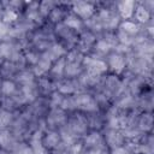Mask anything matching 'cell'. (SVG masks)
Returning a JSON list of instances; mask_svg holds the SVG:
<instances>
[{"mask_svg": "<svg viewBox=\"0 0 154 154\" xmlns=\"http://www.w3.org/2000/svg\"><path fill=\"white\" fill-rule=\"evenodd\" d=\"M152 13L149 10H147L142 2H137L136 5V8H135V12H134V17L135 18V22L137 24H148L152 22Z\"/></svg>", "mask_w": 154, "mask_h": 154, "instance_id": "obj_7", "label": "cell"}, {"mask_svg": "<svg viewBox=\"0 0 154 154\" xmlns=\"http://www.w3.org/2000/svg\"><path fill=\"white\" fill-rule=\"evenodd\" d=\"M0 146L2 149H10V147L13 146V136L10 131H0Z\"/></svg>", "mask_w": 154, "mask_h": 154, "instance_id": "obj_15", "label": "cell"}, {"mask_svg": "<svg viewBox=\"0 0 154 154\" xmlns=\"http://www.w3.org/2000/svg\"><path fill=\"white\" fill-rule=\"evenodd\" d=\"M137 129L142 132V134H147L152 130L153 126V116L150 112L144 111L138 118H137V124H136Z\"/></svg>", "mask_w": 154, "mask_h": 154, "instance_id": "obj_9", "label": "cell"}, {"mask_svg": "<svg viewBox=\"0 0 154 154\" xmlns=\"http://www.w3.org/2000/svg\"><path fill=\"white\" fill-rule=\"evenodd\" d=\"M94 49H95V52H97V53H100L101 55H103V54H108L109 53V51L112 49V47H111V45L108 43V42H106L103 38H99V40H96V42L94 43Z\"/></svg>", "mask_w": 154, "mask_h": 154, "instance_id": "obj_16", "label": "cell"}, {"mask_svg": "<svg viewBox=\"0 0 154 154\" xmlns=\"http://www.w3.org/2000/svg\"><path fill=\"white\" fill-rule=\"evenodd\" d=\"M65 120H66V117H65V113L61 108H52L51 111V114L48 116V119H47V123H49L51 125H65Z\"/></svg>", "mask_w": 154, "mask_h": 154, "instance_id": "obj_12", "label": "cell"}, {"mask_svg": "<svg viewBox=\"0 0 154 154\" xmlns=\"http://www.w3.org/2000/svg\"><path fill=\"white\" fill-rule=\"evenodd\" d=\"M64 10H65L64 7H61V6H59V5L57 4L55 7H54V8L51 11V13L48 14L49 19H51L53 23H60V22H63L64 18H65V16L67 14V12H65Z\"/></svg>", "mask_w": 154, "mask_h": 154, "instance_id": "obj_14", "label": "cell"}, {"mask_svg": "<svg viewBox=\"0 0 154 154\" xmlns=\"http://www.w3.org/2000/svg\"><path fill=\"white\" fill-rule=\"evenodd\" d=\"M137 2L136 1H120L116 4V8L118 12V16L122 18V20H129L132 19L134 17V12L136 8Z\"/></svg>", "mask_w": 154, "mask_h": 154, "instance_id": "obj_6", "label": "cell"}, {"mask_svg": "<svg viewBox=\"0 0 154 154\" xmlns=\"http://www.w3.org/2000/svg\"><path fill=\"white\" fill-rule=\"evenodd\" d=\"M73 97H75L76 109H81L83 112H95L97 109L96 99H94L91 95L85 93H79L73 95Z\"/></svg>", "mask_w": 154, "mask_h": 154, "instance_id": "obj_2", "label": "cell"}, {"mask_svg": "<svg viewBox=\"0 0 154 154\" xmlns=\"http://www.w3.org/2000/svg\"><path fill=\"white\" fill-rule=\"evenodd\" d=\"M57 2L53 1H42L38 4V12L42 17H48V14L51 13V11L55 7Z\"/></svg>", "mask_w": 154, "mask_h": 154, "instance_id": "obj_17", "label": "cell"}, {"mask_svg": "<svg viewBox=\"0 0 154 154\" xmlns=\"http://www.w3.org/2000/svg\"><path fill=\"white\" fill-rule=\"evenodd\" d=\"M118 29L122 30L123 32H125L126 35H129L131 37H135V36H137L140 34L141 25L137 24L135 20L129 19V20H122L119 23V25H118Z\"/></svg>", "mask_w": 154, "mask_h": 154, "instance_id": "obj_10", "label": "cell"}, {"mask_svg": "<svg viewBox=\"0 0 154 154\" xmlns=\"http://www.w3.org/2000/svg\"><path fill=\"white\" fill-rule=\"evenodd\" d=\"M0 91L2 95L5 96H12L16 94L17 91V84L11 81V79H4L1 82V87H0Z\"/></svg>", "mask_w": 154, "mask_h": 154, "instance_id": "obj_13", "label": "cell"}, {"mask_svg": "<svg viewBox=\"0 0 154 154\" xmlns=\"http://www.w3.org/2000/svg\"><path fill=\"white\" fill-rule=\"evenodd\" d=\"M60 143H61V138H60V135L58 131L51 130V131L43 134L42 144L47 150H54Z\"/></svg>", "mask_w": 154, "mask_h": 154, "instance_id": "obj_8", "label": "cell"}, {"mask_svg": "<svg viewBox=\"0 0 154 154\" xmlns=\"http://www.w3.org/2000/svg\"><path fill=\"white\" fill-rule=\"evenodd\" d=\"M102 154H106V153H105V152H103V153H102Z\"/></svg>", "mask_w": 154, "mask_h": 154, "instance_id": "obj_21", "label": "cell"}, {"mask_svg": "<svg viewBox=\"0 0 154 154\" xmlns=\"http://www.w3.org/2000/svg\"><path fill=\"white\" fill-rule=\"evenodd\" d=\"M63 24L64 25H66L69 29H71V30H81L82 28H83V25H84V23H83V20L82 19H79L76 14H73L71 11L65 16V18H64V20H63Z\"/></svg>", "mask_w": 154, "mask_h": 154, "instance_id": "obj_11", "label": "cell"}, {"mask_svg": "<svg viewBox=\"0 0 154 154\" xmlns=\"http://www.w3.org/2000/svg\"><path fill=\"white\" fill-rule=\"evenodd\" d=\"M83 144H84L87 150H89V149H105L106 148L103 136L96 130H93L90 134L87 135Z\"/></svg>", "mask_w": 154, "mask_h": 154, "instance_id": "obj_5", "label": "cell"}, {"mask_svg": "<svg viewBox=\"0 0 154 154\" xmlns=\"http://www.w3.org/2000/svg\"><path fill=\"white\" fill-rule=\"evenodd\" d=\"M70 5H71V12L82 20H88L96 12V6L93 2L76 1V2H71Z\"/></svg>", "mask_w": 154, "mask_h": 154, "instance_id": "obj_1", "label": "cell"}, {"mask_svg": "<svg viewBox=\"0 0 154 154\" xmlns=\"http://www.w3.org/2000/svg\"><path fill=\"white\" fill-rule=\"evenodd\" d=\"M12 120V113L7 109H0V129H5Z\"/></svg>", "mask_w": 154, "mask_h": 154, "instance_id": "obj_18", "label": "cell"}, {"mask_svg": "<svg viewBox=\"0 0 154 154\" xmlns=\"http://www.w3.org/2000/svg\"><path fill=\"white\" fill-rule=\"evenodd\" d=\"M103 140H105V144L109 147V149L122 147L126 141L122 130H116V129H108L103 135Z\"/></svg>", "mask_w": 154, "mask_h": 154, "instance_id": "obj_4", "label": "cell"}, {"mask_svg": "<svg viewBox=\"0 0 154 154\" xmlns=\"http://www.w3.org/2000/svg\"><path fill=\"white\" fill-rule=\"evenodd\" d=\"M107 67H111V70L116 73V75H120L128 65L126 61V55L113 52L111 54H108V60H107Z\"/></svg>", "mask_w": 154, "mask_h": 154, "instance_id": "obj_3", "label": "cell"}, {"mask_svg": "<svg viewBox=\"0 0 154 154\" xmlns=\"http://www.w3.org/2000/svg\"><path fill=\"white\" fill-rule=\"evenodd\" d=\"M16 154H34V150L30 146H20Z\"/></svg>", "mask_w": 154, "mask_h": 154, "instance_id": "obj_20", "label": "cell"}, {"mask_svg": "<svg viewBox=\"0 0 154 154\" xmlns=\"http://www.w3.org/2000/svg\"><path fill=\"white\" fill-rule=\"evenodd\" d=\"M111 154H131V153L129 152V149L125 146H122V147H117V148L111 149Z\"/></svg>", "mask_w": 154, "mask_h": 154, "instance_id": "obj_19", "label": "cell"}]
</instances>
